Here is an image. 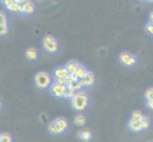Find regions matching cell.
Segmentation results:
<instances>
[{"label": "cell", "instance_id": "7a4b0ae2", "mask_svg": "<svg viewBox=\"0 0 153 142\" xmlns=\"http://www.w3.org/2000/svg\"><path fill=\"white\" fill-rule=\"evenodd\" d=\"M88 102L89 99L88 94L83 91H80L77 92L75 97L71 101V105L73 110H75L78 113H81L87 109V107L88 106Z\"/></svg>", "mask_w": 153, "mask_h": 142}, {"label": "cell", "instance_id": "6da1fadb", "mask_svg": "<svg viewBox=\"0 0 153 142\" xmlns=\"http://www.w3.org/2000/svg\"><path fill=\"white\" fill-rule=\"evenodd\" d=\"M68 119L62 117L53 119L48 126V132L53 135H59L65 134L68 131Z\"/></svg>", "mask_w": 153, "mask_h": 142}, {"label": "cell", "instance_id": "4316f807", "mask_svg": "<svg viewBox=\"0 0 153 142\" xmlns=\"http://www.w3.org/2000/svg\"><path fill=\"white\" fill-rule=\"evenodd\" d=\"M149 142H151V141H149Z\"/></svg>", "mask_w": 153, "mask_h": 142}, {"label": "cell", "instance_id": "277c9868", "mask_svg": "<svg viewBox=\"0 0 153 142\" xmlns=\"http://www.w3.org/2000/svg\"><path fill=\"white\" fill-rule=\"evenodd\" d=\"M42 46L43 49L51 54H56L59 50V44L58 41L51 34H47L42 39Z\"/></svg>", "mask_w": 153, "mask_h": 142}, {"label": "cell", "instance_id": "d6986e66", "mask_svg": "<svg viewBox=\"0 0 153 142\" xmlns=\"http://www.w3.org/2000/svg\"><path fill=\"white\" fill-rule=\"evenodd\" d=\"M145 118L146 116L141 111H139V110H136V111L132 112V115H131V119L137 120V121H142Z\"/></svg>", "mask_w": 153, "mask_h": 142}, {"label": "cell", "instance_id": "7c38bea8", "mask_svg": "<svg viewBox=\"0 0 153 142\" xmlns=\"http://www.w3.org/2000/svg\"><path fill=\"white\" fill-rule=\"evenodd\" d=\"M21 4L23 7V13L25 14H33L35 10V5L33 2L29 0H21Z\"/></svg>", "mask_w": 153, "mask_h": 142}, {"label": "cell", "instance_id": "7402d4cb", "mask_svg": "<svg viewBox=\"0 0 153 142\" xmlns=\"http://www.w3.org/2000/svg\"><path fill=\"white\" fill-rule=\"evenodd\" d=\"M76 93H77V92H75V91L71 90V89H70V88H68V89H67V91H66V94H65V97H64V99H71H71L75 97Z\"/></svg>", "mask_w": 153, "mask_h": 142}, {"label": "cell", "instance_id": "3957f363", "mask_svg": "<svg viewBox=\"0 0 153 142\" xmlns=\"http://www.w3.org/2000/svg\"><path fill=\"white\" fill-rule=\"evenodd\" d=\"M34 85L37 88L40 89H46L50 88L51 85H52V79L51 76L50 75V73L46 71H40L38 73H36L34 76Z\"/></svg>", "mask_w": 153, "mask_h": 142}, {"label": "cell", "instance_id": "ffe728a7", "mask_svg": "<svg viewBox=\"0 0 153 142\" xmlns=\"http://www.w3.org/2000/svg\"><path fill=\"white\" fill-rule=\"evenodd\" d=\"M0 142H13V138L9 133H2L0 135Z\"/></svg>", "mask_w": 153, "mask_h": 142}, {"label": "cell", "instance_id": "9a60e30c", "mask_svg": "<svg viewBox=\"0 0 153 142\" xmlns=\"http://www.w3.org/2000/svg\"><path fill=\"white\" fill-rule=\"evenodd\" d=\"M81 65H82L78 61H76V60H71V61H68L67 64L65 65L66 68L68 70V72H70L71 74H74V73L76 72V70Z\"/></svg>", "mask_w": 153, "mask_h": 142}, {"label": "cell", "instance_id": "30bf717a", "mask_svg": "<svg viewBox=\"0 0 153 142\" xmlns=\"http://www.w3.org/2000/svg\"><path fill=\"white\" fill-rule=\"evenodd\" d=\"M9 32L8 28V17L4 10L0 12V34L1 36L7 35Z\"/></svg>", "mask_w": 153, "mask_h": 142}, {"label": "cell", "instance_id": "52a82bcc", "mask_svg": "<svg viewBox=\"0 0 153 142\" xmlns=\"http://www.w3.org/2000/svg\"><path fill=\"white\" fill-rule=\"evenodd\" d=\"M119 61L126 67H132L137 64V57L128 51H124L119 55Z\"/></svg>", "mask_w": 153, "mask_h": 142}, {"label": "cell", "instance_id": "e0dca14e", "mask_svg": "<svg viewBox=\"0 0 153 142\" xmlns=\"http://www.w3.org/2000/svg\"><path fill=\"white\" fill-rule=\"evenodd\" d=\"M73 123H74L76 126H79V127H82L86 123H87V118L83 114H77L74 118H73Z\"/></svg>", "mask_w": 153, "mask_h": 142}, {"label": "cell", "instance_id": "8992f818", "mask_svg": "<svg viewBox=\"0 0 153 142\" xmlns=\"http://www.w3.org/2000/svg\"><path fill=\"white\" fill-rule=\"evenodd\" d=\"M49 89H50V93L52 97L57 98V99H61V98L65 97L68 86H67V85H64V83H59V82H53V83L51 85V87Z\"/></svg>", "mask_w": 153, "mask_h": 142}, {"label": "cell", "instance_id": "5b68a950", "mask_svg": "<svg viewBox=\"0 0 153 142\" xmlns=\"http://www.w3.org/2000/svg\"><path fill=\"white\" fill-rule=\"evenodd\" d=\"M71 75V73L66 68L65 65H61L56 67L53 70V77H54V82H59V83H67V79Z\"/></svg>", "mask_w": 153, "mask_h": 142}, {"label": "cell", "instance_id": "ac0fdd59", "mask_svg": "<svg viewBox=\"0 0 153 142\" xmlns=\"http://www.w3.org/2000/svg\"><path fill=\"white\" fill-rule=\"evenodd\" d=\"M88 70L87 69V67H86V66H84V65H82L76 70V72L74 73V74H72V75H74L77 79H79V80H82V79L87 75V73H88Z\"/></svg>", "mask_w": 153, "mask_h": 142}, {"label": "cell", "instance_id": "603a6c76", "mask_svg": "<svg viewBox=\"0 0 153 142\" xmlns=\"http://www.w3.org/2000/svg\"><path fill=\"white\" fill-rule=\"evenodd\" d=\"M141 124H142V129H143V131H146L149 128V126H150V120L149 118H145L143 120L141 121Z\"/></svg>", "mask_w": 153, "mask_h": 142}, {"label": "cell", "instance_id": "5bb4252c", "mask_svg": "<svg viewBox=\"0 0 153 142\" xmlns=\"http://www.w3.org/2000/svg\"><path fill=\"white\" fill-rule=\"evenodd\" d=\"M128 129L133 133H140L143 131L141 121H137V120H133L130 118L128 122Z\"/></svg>", "mask_w": 153, "mask_h": 142}, {"label": "cell", "instance_id": "8fae6325", "mask_svg": "<svg viewBox=\"0 0 153 142\" xmlns=\"http://www.w3.org/2000/svg\"><path fill=\"white\" fill-rule=\"evenodd\" d=\"M80 81L84 87H91L94 85V82H95V75L93 74V72L88 70L87 75Z\"/></svg>", "mask_w": 153, "mask_h": 142}, {"label": "cell", "instance_id": "484cf974", "mask_svg": "<svg viewBox=\"0 0 153 142\" xmlns=\"http://www.w3.org/2000/svg\"><path fill=\"white\" fill-rule=\"evenodd\" d=\"M149 23L153 24V12H151L149 14Z\"/></svg>", "mask_w": 153, "mask_h": 142}, {"label": "cell", "instance_id": "ba28073f", "mask_svg": "<svg viewBox=\"0 0 153 142\" xmlns=\"http://www.w3.org/2000/svg\"><path fill=\"white\" fill-rule=\"evenodd\" d=\"M2 4L4 8L10 12L23 13V7L21 4V0H3Z\"/></svg>", "mask_w": 153, "mask_h": 142}, {"label": "cell", "instance_id": "9c48e42d", "mask_svg": "<svg viewBox=\"0 0 153 142\" xmlns=\"http://www.w3.org/2000/svg\"><path fill=\"white\" fill-rule=\"evenodd\" d=\"M67 86L68 88L71 89V90L75 91V92H80L82 89L84 88V86L82 85L81 81L77 79L74 75L71 74L68 76V78L67 79Z\"/></svg>", "mask_w": 153, "mask_h": 142}, {"label": "cell", "instance_id": "2e32d148", "mask_svg": "<svg viewBox=\"0 0 153 142\" xmlns=\"http://www.w3.org/2000/svg\"><path fill=\"white\" fill-rule=\"evenodd\" d=\"M25 55L26 58L30 61H36L38 59V52L34 47H29V49H26Z\"/></svg>", "mask_w": 153, "mask_h": 142}, {"label": "cell", "instance_id": "d4e9b609", "mask_svg": "<svg viewBox=\"0 0 153 142\" xmlns=\"http://www.w3.org/2000/svg\"><path fill=\"white\" fill-rule=\"evenodd\" d=\"M146 106L149 107V109L153 110V101H149V102H146Z\"/></svg>", "mask_w": 153, "mask_h": 142}, {"label": "cell", "instance_id": "4fadbf2b", "mask_svg": "<svg viewBox=\"0 0 153 142\" xmlns=\"http://www.w3.org/2000/svg\"><path fill=\"white\" fill-rule=\"evenodd\" d=\"M78 138L81 140H83L84 142H88L92 138V134L91 131L88 129V128H84L82 130H80L78 132Z\"/></svg>", "mask_w": 153, "mask_h": 142}, {"label": "cell", "instance_id": "cb8c5ba5", "mask_svg": "<svg viewBox=\"0 0 153 142\" xmlns=\"http://www.w3.org/2000/svg\"><path fill=\"white\" fill-rule=\"evenodd\" d=\"M146 31L149 34H150V35H153V24H151V23H147L146 24Z\"/></svg>", "mask_w": 153, "mask_h": 142}, {"label": "cell", "instance_id": "44dd1931", "mask_svg": "<svg viewBox=\"0 0 153 142\" xmlns=\"http://www.w3.org/2000/svg\"><path fill=\"white\" fill-rule=\"evenodd\" d=\"M145 98L146 99V102L153 101V87L147 88L145 92Z\"/></svg>", "mask_w": 153, "mask_h": 142}]
</instances>
